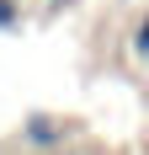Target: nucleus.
<instances>
[{"label": "nucleus", "mask_w": 149, "mask_h": 155, "mask_svg": "<svg viewBox=\"0 0 149 155\" xmlns=\"http://www.w3.org/2000/svg\"><path fill=\"white\" fill-rule=\"evenodd\" d=\"M11 27H21V5L16 0H0V32H11Z\"/></svg>", "instance_id": "2"}, {"label": "nucleus", "mask_w": 149, "mask_h": 155, "mask_svg": "<svg viewBox=\"0 0 149 155\" xmlns=\"http://www.w3.org/2000/svg\"><path fill=\"white\" fill-rule=\"evenodd\" d=\"M21 144L27 150H59L64 144V123L48 118V112H32L27 123H21Z\"/></svg>", "instance_id": "1"}, {"label": "nucleus", "mask_w": 149, "mask_h": 155, "mask_svg": "<svg viewBox=\"0 0 149 155\" xmlns=\"http://www.w3.org/2000/svg\"><path fill=\"white\" fill-rule=\"evenodd\" d=\"M53 5H74V0H53Z\"/></svg>", "instance_id": "4"}, {"label": "nucleus", "mask_w": 149, "mask_h": 155, "mask_svg": "<svg viewBox=\"0 0 149 155\" xmlns=\"http://www.w3.org/2000/svg\"><path fill=\"white\" fill-rule=\"evenodd\" d=\"M133 54H144V59H149V11L138 16V27H133Z\"/></svg>", "instance_id": "3"}]
</instances>
